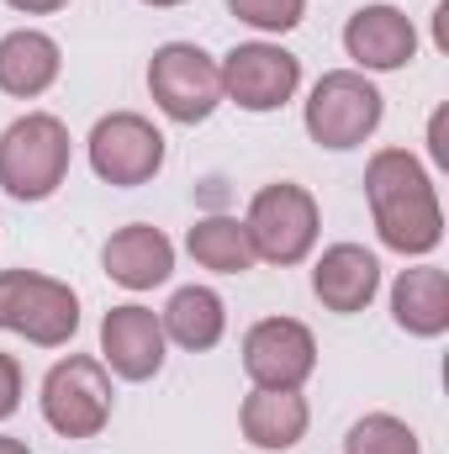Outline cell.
<instances>
[{"label": "cell", "mask_w": 449, "mask_h": 454, "mask_svg": "<svg viewBox=\"0 0 449 454\" xmlns=\"http://www.w3.org/2000/svg\"><path fill=\"white\" fill-rule=\"evenodd\" d=\"M365 201H370V223L375 238L391 254L423 259L445 243V207L439 191L429 180V169L407 153V148H375L365 164Z\"/></svg>", "instance_id": "1"}, {"label": "cell", "mask_w": 449, "mask_h": 454, "mask_svg": "<svg viewBox=\"0 0 449 454\" xmlns=\"http://www.w3.org/2000/svg\"><path fill=\"white\" fill-rule=\"evenodd\" d=\"M69 127L53 112H27L0 132V191L11 201H48L69 180Z\"/></svg>", "instance_id": "2"}, {"label": "cell", "mask_w": 449, "mask_h": 454, "mask_svg": "<svg viewBox=\"0 0 449 454\" xmlns=\"http://www.w3.org/2000/svg\"><path fill=\"white\" fill-rule=\"evenodd\" d=\"M0 333L37 343V348H64L80 333V296L37 270H0Z\"/></svg>", "instance_id": "3"}, {"label": "cell", "mask_w": 449, "mask_h": 454, "mask_svg": "<svg viewBox=\"0 0 449 454\" xmlns=\"http://www.w3.org/2000/svg\"><path fill=\"white\" fill-rule=\"evenodd\" d=\"M43 423L59 439H96L112 423L116 391L112 370L91 354H64L48 375H43Z\"/></svg>", "instance_id": "4"}, {"label": "cell", "mask_w": 449, "mask_h": 454, "mask_svg": "<svg viewBox=\"0 0 449 454\" xmlns=\"http://www.w3.org/2000/svg\"><path fill=\"white\" fill-rule=\"evenodd\" d=\"M243 227H248V243L264 264H302L312 248H318V227H323V212L312 201L307 185L296 180H275V185H259L248 212H243Z\"/></svg>", "instance_id": "5"}, {"label": "cell", "mask_w": 449, "mask_h": 454, "mask_svg": "<svg viewBox=\"0 0 449 454\" xmlns=\"http://www.w3.org/2000/svg\"><path fill=\"white\" fill-rule=\"evenodd\" d=\"M381 116H386V96L375 90L370 74H359V69H328L312 85L302 121H307V137L318 148L343 153V148H359L381 127Z\"/></svg>", "instance_id": "6"}, {"label": "cell", "mask_w": 449, "mask_h": 454, "mask_svg": "<svg viewBox=\"0 0 449 454\" xmlns=\"http://www.w3.org/2000/svg\"><path fill=\"white\" fill-rule=\"evenodd\" d=\"M148 96L154 106L180 121V127H196L223 106V74H217V59L196 43H164L154 48L148 59Z\"/></svg>", "instance_id": "7"}, {"label": "cell", "mask_w": 449, "mask_h": 454, "mask_svg": "<svg viewBox=\"0 0 449 454\" xmlns=\"http://www.w3.org/2000/svg\"><path fill=\"white\" fill-rule=\"evenodd\" d=\"M223 74V101H232L238 112H280L296 85H302V59L280 43H238L217 59Z\"/></svg>", "instance_id": "8"}, {"label": "cell", "mask_w": 449, "mask_h": 454, "mask_svg": "<svg viewBox=\"0 0 449 454\" xmlns=\"http://www.w3.org/2000/svg\"><path fill=\"white\" fill-rule=\"evenodd\" d=\"M85 153H91V169L106 185L132 191V185H148L164 169V132L138 112H112L91 127Z\"/></svg>", "instance_id": "9"}, {"label": "cell", "mask_w": 449, "mask_h": 454, "mask_svg": "<svg viewBox=\"0 0 449 454\" xmlns=\"http://www.w3.org/2000/svg\"><path fill=\"white\" fill-rule=\"evenodd\" d=\"M318 370V339L296 317H264L243 333V375L264 391H302Z\"/></svg>", "instance_id": "10"}, {"label": "cell", "mask_w": 449, "mask_h": 454, "mask_svg": "<svg viewBox=\"0 0 449 454\" xmlns=\"http://www.w3.org/2000/svg\"><path fill=\"white\" fill-rule=\"evenodd\" d=\"M343 53L354 59L359 74H391L418 59V27L402 5H359L343 27Z\"/></svg>", "instance_id": "11"}, {"label": "cell", "mask_w": 449, "mask_h": 454, "mask_svg": "<svg viewBox=\"0 0 449 454\" xmlns=\"http://www.w3.org/2000/svg\"><path fill=\"white\" fill-rule=\"evenodd\" d=\"M164 348H169V339H164V323L154 307L127 301L101 317V364L116 380H154L164 370Z\"/></svg>", "instance_id": "12"}, {"label": "cell", "mask_w": 449, "mask_h": 454, "mask_svg": "<svg viewBox=\"0 0 449 454\" xmlns=\"http://www.w3.org/2000/svg\"><path fill=\"white\" fill-rule=\"evenodd\" d=\"M381 291V259L365 248V243H334L318 254L312 264V296L338 312V317H354L375 301Z\"/></svg>", "instance_id": "13"}, {"label": "cell", "mask_w": 449, "mask_h": 454, "mask_svg": "<svg viewBox=\"0 0 449 454\" xmlns=\"http://www.w3.org/2000/svg\"><path fill=\"white\" fill-rule=\"evenodd\" d=\"M101 270L127 291H154L175 275V243L148 223H127L116 227L101 248Z\"/></svg>", "instance_id": "14"}, {"label": "cell", "mask_w": 449, "mask_h": 454, "mask_svg": "<svg viewBox=\"0 0 449 454\" xmlns=\"http://www.w3.org/2000/svg\"><path fill=\"white\" fill-rule=\"evenodd\" d=\"M307 423H312V407H307L302 391H264V386H254L243 396V407H238L243 439L254 450H270V454L296 450L307 439Z\"/></svg>", "instance_id": "15"}, {"label": "cell", "mask_w": 449, "mask_h": 454, "mask_svg": "<svg viewBox=\"0 0 449 454\" xmlns=\"http://www.w3.org/2000/svg\"><path fill=\"white\" fill-rule=\"evenodd\" d=\"M64 74V53L48 32L37 27H16L0 37V90L16 101H37L43 90H53V80Z\"/></svg>", "instance_id": "16"}, {"label": "cell", "mask_w": 449, "mask_h": 454, "mask_svg": "<svg viewBox=\"0 0 449 454\" xmlns=\"http://www.w3.org/2000/svg\"><path fill=\"white\" fill-rule=\"evenodd\" d=\"M391 317L413 339L449 333V275L439 264H413L391 280Z\"/></svg>", "instance_id": "17"}, {"label": "cell", "mask_w": 449, "mask_h": 454, "mask_svg": "<svg viewBox=\"0 0 449 454\" xmlns=\"http://www.w3.org/2000/svg\"><path fill=\"white\" fill-rule=\"evenodd\" d=\"M159 323H164V339L169 343H180L191 354H207L227 333V307L212 286H180L169 296V307L159 312Z\"/></svg>", "instance_id": "18"}, {"label": "cell", "mask_w": 449, "mask_h": 454, "mask_svg": "<svg viewBox=\"0 0 449 454\" xmlns=\"http://www.w3.org/2000/svg\"><path fill=\"white\" fill-rule=\"evenodd\" d=\"M185 248H191V259H196L201 270H212V275H248V270L259 264L243 217H196V227L185 232Z\"/></svg>", "instance_id": "19"}, {"label": "cell", "mask_w": 449, "mask_h": 454, "mask_svg": "<svg viewBox=\"0 0 449 454\" xmlns=\"http://www.w3.org/2000/svg\"><path fill=\"white\" fill-rule=\"evenodd\" d=\"M343 454H423V444L413 423H402L397 412H365L343 434Z\"/></svg>", "instance_id": "20"}, {"label": "cell", "mask_w": 449, "mask_h": 454, "mask_svg": "<svg viewBox=\"0 0 449 454\" xmlns=\"http://www.w3.org/2000/svg\"><path fill=\"white\" fill-rule=\"evenodd\" d=\"M227 11H232L243 27L280 37V32H296V27H302L307 0H227Z\"/></svg>", "instance_id": "21"}, {"label": "cell", "mask_w": 449, "mask_h": 454, "mask_svg": "<svg viewBox=\"0 0 449 454\" xmlns=\"http://www.w3.org/2000/svg\"><path fill=\"white\" fill-rule=\"evenodd\" d=\"M21 407V364L16 354H0V423Z\"/></svg>", "instance_id": "22"}, {"label": "cell", "mask_w": 449, "mask_h": 454, "mask_svg": "<svg viewBox=\"0 0 449 454\" xmlns=\"http://www.w3.org/2000/svg\"><path fill=\"white\" fill-rule=\"evenodd\" d=\"M429 148H434V164H439V169H449V143H445V112H434V121H429Z\"/></svg>", "instance_id": "23"}, {"label": "cell", "mask_w": 449, "mask_h": 454, "mask_svg": "<svg viewBox=\"0 0 449 454\" xmlns=\"http://www.w3.org/2000/svg\"><path fill=\"white\" fill-rule=\"evenodd\" d=\"M11 11H21V16H53V11H64L69 0H5Z\"/></svg>", "instance_id": "24"}, {"label": "cell", "mask_w": 449, "mask_h": 454, "mask_svg": "<svg viewBox=\"0 0 449 454\" xmlns=\"http://www.w3.org/2000/svg\"><path fill=\"white\" fill-rule=\"evenodd\" d=\"M0 454H32L21 439H11V434H0Z\"/></svg>", "instance_id": "25"}, {"label": "cell", "mask_w": 449, "mask_h": 454, "mask_svg": "<svg viewBox=\"0 0 449 454\" xmlns=\"http://www.w3.org/2000/svg\"><path fill=\"white\" fill-rule=\"evenodd\" d=\"M143 5H154V11H175V5H185V0H143Z\"/></svg>", "instance_id": "26"}]
</instances>
